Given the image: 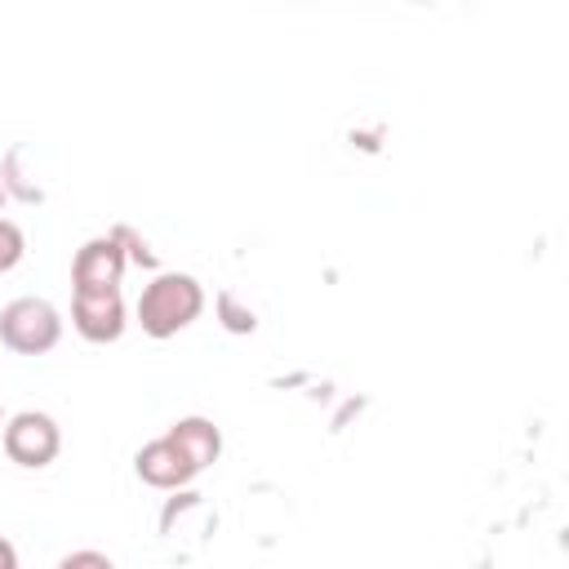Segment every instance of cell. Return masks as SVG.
<instances>
[{"instance_id": "5", "label": "cell", "mask_w": 569, "mask_h": 569, "mask_svg": "<svg viewBox=\"0 0 569 569\" xmlns=\"http://www.w3.org/2000/svg\"><path fill=\"white\" fill-rule=\"evenodd\" d=\"M71 325L89 342H116L124 333V298L120 289H98V293H71Z\"/></svg>"}, {"instance_id": "12", "label": "cell", "mask_w": 569, "mask_h": 569, "mask_svg": "<svg viewBox=\"0 0 569 569\" xmlns=\"http://www.w3.org/2000/svg\"><path fill=\"white\" fill-rule=\"evenodd\" d=\"M0 204H4V178H0Z\"/></svg>"}, {"instance_id": "1", "label": "cell", "mask_w": 569, "mask_h": 569, "mask_svg": "<svg viewBox=\"0 0 569 569\" xmlns=\"http://www.w3.org/2000/svg\"><path fill=\"white\" fill-rule=\"evenodd\" d=\"M200 311H204V289H200V280L187 276V271H160V276L142 289V298H138V325H142V333H151V338H173V333H182Z\"/></svg>"}, {"instance_id": "4", "label": "cell", "mask_w": 569, "mask_h": 569, "mask_svg": "<svg viewBox=\"0 0 569 569\" xmlns=\"http://www.w3.org/2000/svg\"><path fill=\"white\" fill-rule=\"evenodd\" d=\"M120 276H124V249L116 236H93L71 258V293L120 289Z\"/></svg>"}, {"instance_id": "7", "label": "cell", "mask_w": 569, "mask_h": 569, "mask_svg": "<svg viewBox=\"0 0 569 569\" xmlns=\"http://www.w3.org/2000/svg\"><path fill=\"white\" fill-rule=\"evenodd\" d=\"M182 453H187V462L196 467V471H204L209 462H218V453H222V431L209 422V418H178L169 431H164Z\"/></svg>"}, {"instance_id": "11", "label": "cell", "mask_w": 569, "mask_h": 569, "mask_svg": "<svg viewBox=\"0 0 569 569\" xmlns=\"http://www.w3.org/2000/svg\"><path fill=\"white\" fill-rule=\"evenodd\" d=\"M0 569H18V547L9 538H0Z\"/></svg>"}, {"instance_id": "9", "label": "cell", "mask_w": 569, "mask_h": 569, "mask_svg": "<svg viewBox=\"0 0 569 569\" xmlns=\"http://www.w3.org/2000/svg\"><path fill=\"white\" fill-rule=\"evenodd\" d=\"M53 569H116V560L107 551H93V547H80L71 556H62Z\"/></svg>"}, {"instance_id": "3", "label": "cell", "mask_w": 569, "mask_h": 569, "mask_svg": "<svg viewBox=\"0 0 569 569\" xmlns=\"http://www.w3.org/2000/svg\"><path fill=\"white\" fill-rule=\"evenodd\" d=\"M0 440H4V453H9V462H18V467H49L53 458H58V449H62V431H58V422L49 418V413H40V409H22V413H13L4 427H0Z\"/></svg>"}, {"instance_id": "6", "label": "cell", "mask_w": 569, "mask_h": 569, "mask_svg": "<svg viewBox=\"0 0 569 569\" xmlns=\"http://www.w3.org/2000/svg\"><path fill=\"white\" fill-rule=\"evenodd\" d=\"M133 467H138V476H142L151 489H182V485H191V480L200 476V471L187 462V453H182L169 436L147 440V445L138 449Z\"/></svg>"}, {"instance_id": "2", "label": "cell", "mask_w": 569, "mask_h": 569, "mask_svg": "<svg viewBox=\"0 0 569 569\" xmlns=\"http://www.w3.org/2000/svg\"><path fill=\"white\" fill-rule=\"evenodd\" d=\"M58 338H62V316H58V307L49 298L27 293V298H13V302L0 307V342L9 351L44 356V351L58 347Z\"/></svg>"}, {"instance_id": "8", "label": "cell", "mask_w": 569, "mask_h": 569, "mask_svg": "<svg viewBox=\"0 0 569 569\" xmlns=\"http://www.w3.org/2000/svg\"><path fill=\"white\" fill-rule=\"evenodd\" d=\"M27 253V236L13 218H0V271H13Z\"/></svg>"}, {"instance_id": "10", "label": "cell", "mask_w": 569, "mask_h": 569, "mask_svg": "<svg viewBox=\"0 0 569 569\" xmlns=\"http://www.w3.org/2000/svg\"><path fill=\"white\" fill-rule=\"evenodd\" d=\"M218 307L227 311V325H231V329H240V333H244V329H253V311H236V307H231V293H222V298H218Z\"/></svg>"}]
</instances>
